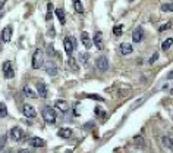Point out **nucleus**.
Wrapping results in <instances>:
<instances>
[{
	"instance_id": "nucleus-4",
	"label": "nucleus",
	"mask_w": 173,
	"mask_h": 153,
	"mask_svg": "<svg viewBox=\"0 0 173 153\" xmlns=\"http://www.w3.org/2000/svg\"><path fill=\"white\" fill-rule=\"evenodd\" d=\"M9 137L12 138V141H21L22 137H23V131L19 127H13V128L9 131Z\"/></svg>"
},
{
	"instance_id": "nucleus-28",
	"label": "nucleus",
	"mask_w": 173,
	"mask_h": 153,
	"mask_svg": "<svg viewBox=\"0 0 173 153\" xmlns=\"http://www.w3.org/2000/svg\"><path fill=\"white\" fill-rule=\"evenodd\" d=\"M50 38H53L54 35H56V31H54V28H53V25H50V28H48V34H47Z\"/></svg>"
},
{
	"instance_id": "nucleus-25",
	"label": "nucleus",
	"mask_w": 173,
	"mask_h": 153,
	"mask_svg": "<svg viewBox=\"0 0 173 153\" xmlns=\"http://www.w3.org/2000/svg\"><path fill=\"white\" fill-rule=\"evenodd\" d=\"M162 141H163L164 146H167L169 149H172V138H170V137H163Z\"/></svg>"
},
{
	"instance_id": "nucleus-16",
	"label": "nucleus",
	"mask_w": 173,
	"mask_h": 153,
	"mask_svg": "<svg viewBox=\"0 0 173 153\" xmlns=\"http://www.w3.org/2000/svg\"><path fill=\"white\" fill-rule=\"evenodd\" d=\"M37 90H38V94L41 96V97H47V88H46V85H44V83H41V81H38L37 83Z\"/></svg>"
},
{
	"instance_id": "nucleus-29",
	"label": "nucleus",
	"mask_w": 173,
	"mask_h": 153,
	"mask_svg": "<svg viewBox=\"0 0 173 153\" xmlns=\"http://www.w3.org/2000/svg\"><path fill=\"white\" fill-rule=\"evenodd\" d=\"M86 97H88V99H95V100H100V102H103V100H104L103 97H100V96H95V94H86Z\"/></svg>"
},
{
	"instance_id": "nucleus-1",
	"label": "nucleus",
	"mask_w": 173,
	"mask_h": 153,
	"mask_svg": "<svg viewBox=\"0 0 173 153\" xmlns=\"http://www.w3.org/2000/svg\"><path fill=\"white\" fill-rule=\"evenodd\" d=\"M44 52L41 49H37L34 55H32V68L34 69H40L43 65H44Z\"/></svg>"
},
{
	"instance_id": "nucleus-26",
	"label": "nucleus",
	"mask_w": 173,
	"mask_h": 153,
	"mask_svg": "<svg viewBox=\"0 0 173 153\" xmlns=\"http://www.w3.org/2000/svg\"><path fill=\"white\" fill-rule=\"evenodd\" d=\"M79 60H81L82 63H86V60H88V53H84V55L81 53V55H79Z\"/></svg>"
},
{
	"instance_id": "nucleus-23",
	"label": "nucleus",
	"mask_w": 173,
	"mask_h": 153,
	"mask_svg": "<svg viewBox=\"0 0 173 153\" xmlns=\"http://www.w3.org/2000/svg\"><path fill=\"white\" fill-rule=\"evenodd\" d=\"M122 31H123V27H122V25H116V27L113 28V34L117 35V37L122 35Z\"/></svg>"
},
{
	"instance_id": "nucleus-31",
	"label": "nucleus",
	"mask_w": 173,
	"mask_h": 153,
	"mask_svg": "<svg viewBox=\"0 0 173 153\" xmlns=\"http://www.w3.org/2000/svg\"><path fill=\"white\" fill-rule=\"evenodd\" d=\"M172 22H167L166 25H162V27H160V31H164V30H167V28H170L172 27V25H170Z\"/></svg>"
},
{
	"instance_id": "nucleus-24",
	"label": "nucleus",
	"mask_w": 173,
	"mask_h": 153,
	"mask_svg": "<svg viewBox=\"0 0 173 153\" xmlns=\"http://www.w3.org/2000/svg\"><path fill=\"white\" fill-rule=\"evenodd\" d=\"M52 10H53V5H52V3H48V5H47V15H46L47 21H50V19H52Z\"/></svg>"
},
{
	"instance_id": "nucleus-33",
	"label": "nucleus",
	"mask_w": 173,
	"mask_h": 153,
	"mask_svg": "<svg viewBox=\"0 0 173 153\" xmlns=\"http://www.w3.org/2000/svg\"><path fill=\"white\" fill-rule=\"evenodd\" d=\"M6 3V0H0V9H2L3 7V5Z\"/></svg>"
},
{
	"instance_id": "nucleus-17",
	"label": "nucleus",
	"mask_w": 173,
	"mask_h": 153,
	"mask_svg": "<svg viewBox=\"0 0 173 153\" xmlns=\"http://www.w3.org/2000/svg\"><path fill=\"white\" fill-rule=\"evenodd\" d=\"M54 12H56V16H57L59 22H60L62 25H65V22H66V16H65V10H63V9H56Z\"/></svg>"
},
{
	"instance_id": "nucleus-14",
	"label": "nucleus",
	"mask_w": 173,
	"mask_h": 153,
	"mask_svg": "<svg viewBox=\"0 0 173 153\" xmlns=\"http://www.w3.org/2000/svg\"><path fill=\"white\" fill-rule=\"evenodd\" d=\"M54 106H56L59 110H62V112H68V110H69V105L66 103L65 100H56V102H54Z\"/></svg>"
},
{
	"instance_id": "nucleus-20",
	"label": "nucleus",
	"mask_w": 173,
	"mask_h": 153,
	"mask_svg": "<svg viewBox=\"0 0 173 153\" xmlns=\"http://www.w3.org/2000/svg\"><path fill=\"white\" fill-rule=\"evenodd\" d=\"M73 7H75L76 14H84V7H82L81 0H73Z\"/></svg>"
},
{
	"instance_id": "nucleus-27",
	"label": "nucleus",
	"mask_w": 173,
	"mask_h": 153,
	"mask_svg": "<svg viewBox=\"0 0 173 153\" xmlns=\"http://www.w3.org/2000/svg\"><path fill=\"white\" fill-rule=\"evenodd\" d=\"M162 10H163V12H172V5H170V3L163 5V6H162Z\"/></svg>"
},
{
	"instance_id": "nucleus-11",
	"label": "nucleus",
	"mask_w": 173,
	"mask_h": 153,
	"mask_svg": "<svg viewBox=\"0 0 173 153\" xmlns=\"http://www.w3.org/2000/svg\"><path fill=\"white\" fill-rule=\"evenodd\" d=\"M132 52H133L132 44H129V43H122V44H120V53H122L123 56H128V55H131Z\"/></svg>"
},
{
	"instance_id": "nucleus-6",
	"label": "nucleus",
	"mask_w": 173,
	"mask_h": 153,
	"mask_svg": "<svg viewBox=\"0 0 173 153\" xmlns=\"http://www.w3.org/2000/svg\"><path fill=\"white\" fill-rule=\"evenodd\" d=\"M93 44L98 49V50H103L104 49V41H103V34L98 31L94 34V38H93Z\"/></svg>"
},
{
	"instance_id": "nucleus-5",
	"label": "nucleus",
	"mask_w": 173,
	"mask_h": 153,
	"mask_svg": "<svg viewBox=\"0 0 173 153\" xmlns=\"http://www.w3.org/2000/svg\"><path fill=\"white\" fill-rule=\"evenodd\" d=\"M3 74H5V76L7 80H12L15 76V72H13V66H12V62H9V60H6L5 63H3Z\"/></svg>"
},
{
	"instance_id": "nucleus-3",
	"label": "nucleus",
	"mask_w": 173,
	"mask_h": 153,
	"mask_svg": "<svg viewBox=\"0 0 173 153\" xmlns=\"http://www.w3.org/2000/svg\"><path fill=\"white\" fill-rule=\"evenodd\" d=\"M63 46H65V52L68 53V56H72L73 50H75V46H76V41L73 37H66L63 40Z\"/></svg>"
},
{
	"instance_id": "nucleus-19",
	"label": "nucleus",
	"mask_w": 173,
	"mask_h": 153,
	"mask_svg": "<svg viewBox=\"0 0 173 153\" xmlns=\"http://www.w3.org/2000/svg\"><path fill=\"white\" fill-rule=\"evenodd\" d=\"M23 94H25L28 99H35V97H37V93L32 90L30 85H25V87H23Z\"/></svg>"
},
{
	"instance_id": "nucleus-18",
	"label": "nucleus",
	"mask_w": 173,
	"mask_h": 153,
	"mask_svg": "<svg viewBox=\"0 0 173 153\" xmlns=\"http://www.w3.org/2000/svg\"><path fill=\"white\" fill-rule=\"evenodd\" d=\"M57 135L62 137V138H69V137L72 135V130H70V128H60V130L57 131Z\"/></svg>"
},
{
	"instance_id": "nucleus-12",
	"label": "nucleus",
	"mask_w": 173,
	"mask_h": 153,
	"mask_svg": "<svg viewBox=\"0 0 173 153\" xmlns=\"http://www.w3.org/2000/svg\"><path fill=\"white\" fill-rule=\"evenodd\" d=\"M10 38H12V27H5L2 31V40L5 43H9Z\"/></svg>"
},
{
	"instance_id": "nucleus-32",
	"label": "nucleus",
	"mask_w": 173,
	"mask_h": 153,
	"mask_svg": "<svg viewBox=\"0 0 173 153\" xmlns=\"http://www.w3.org/2000/svg\"><path fill=\"white\" fill-rule=\"evenodd\" d=\"M157 58H158V53H154V55L151 56V59H150V63H153V62H156V60H157Z\"/></svg>"
},
{
	"instance_id": "nucleus-15",
	"label": "nucleus",
	"mask_w": 173,
	"mask_h": 153,
	"mask_svg": "<svg viewBox=\"0 0 173 153\" xmlns=\"http://www.w3.org/2000/svg\"><path fill=\"white\" fill-rule=\"evenodd\" d=\"M46 72L48 74V75H52V76H54L56 74H57V68H56V65L53 62H47V65H46Z\"/></svg>"
},
{
	"instance_id": "nucleus-21",
	"label": "nucleus",
	"mask_w": 173,
	"mask_h": 153,
	"mask_svg": "<svg viewBox=\"0 0 173 153\" xmlns=\"http://www.w3.org/2000/svg\"><path fill=\"white\" fill-rule=\"evenodd\" d=\"M7 115V109H6V105L5 103H0V118H5Z\"/></svg>"
},
{
	"instance_id": "nucleus-2",
	"label": "nucleus",
	"mask_w": 173,
	"mask_h": 153,
	"mask_svg": "<svg viewBox=\"0 0 173 153\" xmlns=\"http://www.w3.org/2000/svg\"><path fill=\"white\" fill-rule=\"evenodd\" d=\"M43 118H44V121L48 122V124H54V122H56V118H57L54 109H53V108H44V109H43Z\"/></svg>"
},
{
	"instance_id": "nucleus-7",
	"label": "nucleus",
	"mask_w": 173,
	"mask_h": 153,
	"mask_svg": "<svg viewBox=\"0 0 173 153\" xmlns=\"http://www.w3.org/2000/svg\"><path fill=\"white\" fill-rule=\"evenodd\" d=\"M22 112H23V115H25L27 118H30V119H35V116H37V112H35V109L31 106V105H23V108H22Z\"/></svg>"
},
{
	"instance_id": "nucleus-30",
	"label": "nucleus",
	"mask_w": 173,
	"mask_h": 153,
	"mask_svg": "<svg viewBox=\"0 0 173 153\" xmlns=\"http://www.w3.org/2000/svg\"><path fill=\"white\" fill-rule=\"evenodd\" d=\"M5 143H6V135H2L0 137V149H3Z\"/></svg>"
},
{
	"instance_id": "nucleus-13",
	"label": "nucleus",
	"mask_w": 173,
	"mask_h": 153,
	"mask_svg": "<svg viewBox=\"0 0 173 153\" xmlns=\"http://www.w3.org/2000/svg\"><path fill=\"white\" fill-rule=\"evenodd\" d=\"M30 144L32 147H44L46 146V141H44L43 138H40V137H34V138L30 140Z\"/></svg>"
},
{
	"instance_id": "nucleus-34",
	"label": "nucleus",
	"mask_w": 173,
	"mask_h": 153,
	"mask_svg": "<svg viewBox=\"0 0 173 153\" xmlns=\"http://www.w3.org/2000/svg\"><path fill=\"white\" fill-rule=\"evenodd\" d=\"M128 2H133V0H128Z\"/></svg>"
},
{
	"instance_id": "nucleus-9",
	"label": "nucleus",
	"mask_w": 173,
	"mask_h": 153,
	"mask_svg": "<svg viewBox=\"0 0 173 153\" xmlns=\"http://www.w3.org/2000/svg\"><path fill=\"white\" fill-rule=\"evenodd\" d=\"M81 41H82V44H84L85 49H91V47H93V40H91V37H90L88 32L84 31V32L81 34Z\"/></svg>"
},
{
	"instance_id": "nucleus-10",
	"label": "nucleus",
	"mask_w": 173,
	"mask_h": 153,
	"mask_svg": "<svg viewBox=\"0 0 173 153\" xmlns=\"http://www.w3.org/2000/svg\"><path fill=\"white\" fill-rule=\"evenodd\" d=\"M142 38H144V30L141 27L135 28V31L132 32V40H133V43H139Z\"/></svg>"
},
{
	"instance_id": "nucleus-22",
	"label": "nucleus",
	"mask_w": 173,
	"mask_h": 153,
	"mask_svg": "<svg viewBox=\"0 0 173 153\" xmlns=\"http://www.w3.org/2000/svg\"><path fill=\"white\" fill-rule=\"evenodd\" d=\"M170 47H172V38H167V40H164V41H163L162 49H163V50H169Z\"/></svg>"
},
{
	"instance_id": "nucleus-8",
	"label": "nucleus",
	"mask_w": 173,
	"mask_h": 153,
	"mask_svg": "<svg viewBox=\"0 0 173 153\" xmlns=\"http://www.w3.org/2000/svg\"><path fill=\"white\" fill-rule=\"evenodd\" d=\"M95 65H97V68L100 69V71H107L109 69V60H107L106 56H100V58L97 59Z\"/></svg>"
}]
</instances>
